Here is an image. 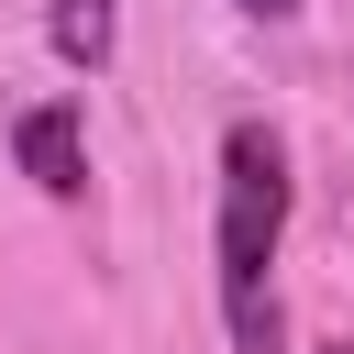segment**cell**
Returning <instances> with one entry per match:
<instances>
[{
	"mask_svg": "<svg viewBox=\"0 0 354 354\" xmlns=\"http://www.w3.org/2000/svg\"><path fill=\"white\" fill-rule=\"evenodd\" d=\"M277 243H288V144L266 122L221 133V199H210V277L232 354H277Z\"/></svg>",
	"mask_w": 354,
	"mask_h": 354,
	"instance_id": "6da1fadb",
	"label": "cell"
},
{
	"mask_svg": "<svg viewBox=\"0 0 354 354\" xmlns=\"http://www.w3.org/2000/svg\"><path fill=\"white\" fill-rule=\"evenodd\" d=\"M11 155H22V177H33L44 199H88V144H77V111H66V100L22 111V122H11Z\"/></svg>",
	"mask_w": 354,
	"mask_h": 354,
	"instance_id": "7a4b0ae2",
	"label": "cell"
},
{
	"mask_svg": "<svg viewBox=\"0 0 354 354\" xmlns=\"http://www.w3.org/2000/svg\"><path fill=\"white\" fill-rule=\"evenodd\" d=\"M44 44H55L77 77H100L111 44H122V11H111V0H44Z\"/></svg>",
	"mask_w": 354,
	"mask_h": 354,
	"instance_id": "3957f363",
	"label": "cell"
},
{
	"mask_svg": "<svg viewBox=\"0 0 354 354\" xmlns=\"http://www.w3.org/2000/svg\"><path fill=\"white\" fill-rule=\"evenodd\" d=\"M232 11H243V22H299L310 0H232Z\"/></svg>",
	"mask_w": 354,
	"mask_h": 354,
	"instance_id": "277c9868",
	"label": "cell"
},
{
	"mask_svg": "<svg viewBox=\"0 0 354 354\" xmlns=\"http://www.w3.org/2000/svg\"><path fill=\"white\" fill-rule=\"evenodd\" d=\"M321 354H354V343H321Z\"/></svg>",
	"mask_w": 354,
	"mask_h": 354,
	"instance_id": "5b68a950",
	"label": "cell"
}]
</instances>
